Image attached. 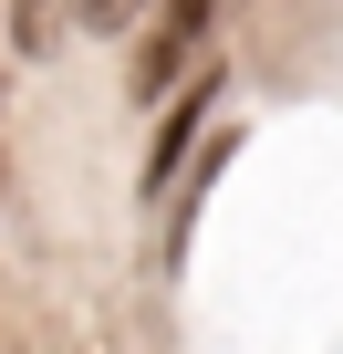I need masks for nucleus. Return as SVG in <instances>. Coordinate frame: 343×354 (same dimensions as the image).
Here are the masks:
<instances>
[{
	"label": "nucleus",
	"instance_id": "nucleus-1",
	"mask_svg": "<svg viewBox=\"0 0 343 354\" xmlns=\"http://www.w3.org/2000/svg\"><path fill=\"white\" fill-rule=\"evenodd\" d=\"M208 11H219V0H166V21H156V32H146V53H135V94H166V84L188 73V53H198Z\"/></svg>",
	"mask_w": 343,
	"mask_h": 354
},
{
	"label": "nucleus",
	"instance_id": "nucleus-2",
	"mask_svg": "<svg viewBox=\"0 0 343 354\" xmlns=\"http://www.w3.org/2000/svg\"><path fill=\"white\" fill-rule=\"evenodd\" d=\"M198 125H208V84H198L177 115H166V136L146 146V188H166V177H177V156H188V136H198Z\"/></svg>",
	"mask_w": 343,
	"mask_h": 354
},
{
	"label": "nucleus",
	"instance_id": "nucleus-3",
	"mask_svg": "<svg viewBox=\"0 0 343 354\" xmlns=\"http://www.w3.org/2000/svg\"><path fill=\"white\" fill-rule=\"evenodd\" d=\"M135 11H146V0H84V21H104V32H115V21H135Z\"/></svg>",
	"mask_w": 343,
	"mask_h": 354
}]
</instances>
